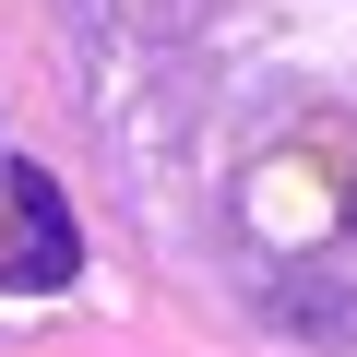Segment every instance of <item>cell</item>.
Segmentation results:
<instances>
[{
    "label": "cell",
    "instance_id": "obj_1",
    "mask_svg": "<svg viewBox=\"0 0 357 357\" xmlns=\"http://www.w3.org/2000/svg\"><path fill=\"white\" fill-rule=\"evenodd\" d=\"M84 274V227L60 203L48 167H13V250H0V286H72Z\"/></svg>",
    "mask_w": 357,
    "mask_h": 357
},
{
    "label": "cell",
    "instance_id": "obj_2",
    "mask_svg": "<svg viewBox=\"0 0 357 357\" xmlns=\"http://www.w3.org/2000/svg\"><path fill=\"white\" fill-rule=\"evenodd\" d=\"M345 215H357V203H345Z\"/></svg>",
    "mask_w": 357,
    "mask_h": 357
}]
</instances>
